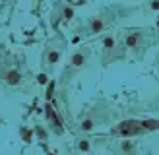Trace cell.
Instances as JSON below:
<instances>
[{"label": "cell", "mask_w": 159, "mask_h": 155, "mask_svg": "<svg viewBox=\"0 0 159 155\" xmlns=\"http://www.w3.org/2000/svg\"><path fill=\"white\" fill-rule=\"evenodd\" d=\"M146 126L144 122H138V120H126V122H120L118 126H115L111 132L117 134V136H136V134L144 132Z\"/></svg>", "instance_id": "1"}, {"label": "cell", "mask_w": 159, "mask_h": 155, "mask_svg": "<svg viewBox=\"0 0 159 155\" xmlns=\"http://www.w3.org/2000/svg\"><path fill=\"white\" fill-rule=\"evenodd\" d=\"M4 78H6V81H8L10 85H16V83H18V81L21 79L20 72H16V70H10V72H8V74H6Z\"/></svg>", "instance_id": "2"}, {"label": "cell", "mask_w": 159, "mask_h": 155, "mask_svg": "<svg viewBox=\"0 0 159 155\" xmlns=\"http://www.w3.org/2000/svg\"><path fill=\"white\" fill-rule=\"evenodd\" d=\"M84 55H74L72 56V66H82V64H84Z\"/></svg>", "instance_id": "3"}, {"label": "cell", "mask_w": 159, "mask_h": 155, "mask_svg": "<svg viewBox=\"0 0 159 155\" xmlns=\"http://www.w3.org/2000/svg\"><path fill=\"white\" fill-rule=\"evenodd\" d=\"M126 45L128 47H136V45H138V35H128L126 37Z\"/></svg>", "instance_id": "4"}, {"label": "cell", "mask_w": 159, "mask_h": 155, "mask_svg": "<svg viewBox=\"0 0 159 155\" xmlns=\"http://www.w3.org/2000/svg\"><path fill=\"white\" fill-rule=\"evenodd\" d=\"M101 29H103V22H101V20H95V22L91 23V31H93V33L101 31Z\"/></svg>", "instance_id": "5"}, {"label": "cell", "mask_w": 159, "mask_h": 155, "mask_svg": "<svg viewBox=\"0 0 159 155\" xmlns=\"http://www.w3.org/2000/svg\"><path fill=\"white\" fill-rule=\"evenodd\" d=\"M144 126H146V128H149V130H155V128L159 126V122H157V120H146V122H144Z\"/></svg>", "instance_id": "6"}, {"label": "cell", "mask_w": 159, "mask_h": 155, "mask_svg": "<svg viewBox=\"0 0 159 155\" xmlns=\"http://www.w3.org/2000/svg\"><path fill=\"white\" fill-rule=\"evenodd\" d=\"M53 91H54V81L49 83V87H47V99H51L53 97Z\"/></svg>", "instance_id": "7"}, {"label": "cell", "mask_w": 159, "mask_h": 155, "mask_svg": "<svg viewBox=\"0 0 159 155\" xmlns=\"http://www.w3.org/2000/svg\"><path fill=\"white\" fill-rule=\"evenodd\" d=\"M105 47L107 49H113V47H115V39H113V37H107L105 39Z\"/></svg>", "instance_id": "8"}, {"label": "cell", "mask_w": 159, "mask_h": 155, "mask_svg": "<svg viewBox=\"0 0 159 155\" xmlns=\"http://www.w3.org/2000/svg\"><path fill=\"white\" fill-rule=\"evenodd\" d=\"M82 128H84V130H91V128H93V122L91 120H84L82 122Z\"/></svg>", "instance_id": "9"}, {"label": "cell", "mask_w": 159, "mask_h": 155, "mask_svg": "<svg viewBox=\"0 0 159 155\" xmlns=\"http://www.w3.org/2000/svg\"><path fill=\"white\" fill-rule=\"evenodd\" d=\"M58 60V53L53 51V53H49V62H56Z\"/></svg>", "instance_id": "10"}, {"label": "cell", "mask_w": 159, "mask_h": 155, "mask_svg": "<svg viewBox=\"0 0 159 155\" xmlns=\"http://www.w3.org/2000/svg\"><path fill=\"white\" fill-rule=\"evenodd\" d=\"M37 81H39V83H41V85H43V83H47V81H49V78L45 76V74H41V76L37 78Z\"/></svg>", "instance_id": "11"}, {"label": "cell", "mask_w": 159, "mask_h": 155, "mask_svg": "<svg viewBox=\"0 0 159 155\" xmlns=\"http://www.w3.org/2000/svg\"><path fill=\"white\" fill-rule=\"evenodd\" d=\"M80 149H82V151H87V149H89V144H87V142H80Z\"/></svg>", "instance_id": "12"}, {"label": "cell", "mask_w": 159, "mask_h": 155, "mask_svg": "<svg viewBox=\"0 0 159 155\" xmlns=\"http://www.w3.org/2000/svg\"><path fill=\"white\" fill-rule=\"evenodd\" d=\"M72 14H74V12L70 10V8H66V10H64V18H66V20H70V18H72Z\"/></svg>", "instance_id": "13"}, {"label": "cell", "mask_w": 159, "mask_h": 155, "mask_svg": "<svg viewBox=\"0 0 159 155\" xmlns=\"http://www.w3.org/2000/svg\"><path fill=\"white\" fill-rule=\"evenodd\" d=\"M151 8H153V10H159V0H153V2H151Z\"/></svg>", "instance_id": "14"}]
</instances>
